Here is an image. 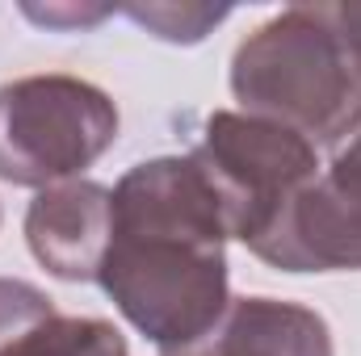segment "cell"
Masks as SVG:
<instances>
[{
	"label": "cell",
	"mask_w": 361,
	"mask_h": 356,
	"mask_svg": "<svg viewBox=\"0 0 361 356\" xmlns=\"http://www.w3.org/2000/svg\"><path fill=\"white\" fill-rule=\"evenodd\" d=\"M227 222L189 155L135 164L114 184L97 285L164 356L193 352L227 314Z\"/></svg>",
	"instance_id": "6da1fadb"
},
{
	"label": "cell",
	"mask_w": 361,
	"mask_h": 356,
	"mask_svg": "<svg viewBox=\"0 0 361 356\" xmlns=\"http://www.w3.org/2000/svg\"><path fill=\"white\" fill-rule=\"evenodd\" d=\"M240 113L277 122L315 147H341L361 117V84L328 21V4H290L231 55Z\"/></svg>",
	"instance_id": "7a4b0ae2"
},
{
	"label": "cell",
	"mask_w": 361,
	"mask_h": 356,
	"mask_svg": "<svg viewBox=\"0 0 361 356\" xmlns=\"http://www.w3.org/2000/svg\"><path fill=\"white\" fill-rule=\"evenodd\" d=\"M118 143V105L80 76L47 72L0 84V180L51 189L80 180Z\"/></svg>",
	"instance_id": "3957f363"
},
{
	"label": "cell",
	"mask_w": 361,
	"mask_h": 356,
	"mask_svg": "<svg viewBox=\"0 0 361 356\" xmlns=\"http://www.w3.org/2000/svg\"><path fill=\"white\" fill-rule=\"evenodd\" d=\"M315 151H319L315 143L277 122L219 109L206 117L189 160L210 184L227 235L252 252L286 214V205L298 197V189L315 180L319 172Z\"/></svg>",
	"instance_id": "277c9868"
},
{
	"label": "cell",
	"mask_w": 361,
	"mask_h": 356,
	"mask_svg": "<svg viewBox=\"0 0 361 356\" xmlns=\"http://www.w3.org/2000/svg\"><path fill=\"white\" fill-rule=\"evenodd\" d=\"M281 272H361V155L336 147L332 164L286 205L273 231L252 248Z\"/></svg>",
	"instance_id": "5b68a950"
},
{
	"label": "cell",
	"mask_w": 361,
	"mask_h": 356,
	"mask_svg": "<svg viewBox=\"0 0 361 356\" xmlns=\"http://www.w3.org/2000/svg\"><path fill=\"white\" fill-rule=\"evenodd\" d=\"M114 235V189L97 180H63L42 189L25 210V243L59 281H97Z\"/></svg>",
	"instance_id": "8992f818"
},
{
	"label": "cell",
	"mask_w": 361,
	"mask_h": 356,
	"mask_svg": "<svg viewBox=\"0 0 361 356\" xmlns=\"http://www.w3.org/2000/svg\"><path fill=\"white\" fill-rule=\"evenodd\" d=\"M185 356H336L319 310L281 298H231L219 327Z\"/></svg>",
	"instance_id": "52a82bcc"
},
{
	"label": "cell",
	"mask_w": 361,
	"mask_h": 356,
	"mask_svg": "<svg viewBox=\"0 0 361 356\" xmlns=\"http://www.w3.org/2000/svg\"><path fill=\"white\" fill-rule=\"evenodd\" d=\"M4 356H130L114 323L89 314H55L30 336H21Z\"/></svg>",
	"instance_id": "ba28073f"
},
{
	"label": "cell",
	"mask_w": 361,
	"mask_h": 356,
	"mask_svg": "<svg viewBox=\"0 0 361 356\" xmlns=\"http://www.w3.org/2000/svg\"><path fill=\"white\" fill-rule=\"evenodd\" d=\"M118 13H126L135 25H143L147 34L164 38V42H202L219 21L231 17V4H122Z\"/></svg>",
	"instance_id": "9c48e42d"
},
{
	"label": "cell",
	"mask_w": 361,
	"mask_h": 356,
	"mask_svg": "<svg viewBox=\"0 0 361 356\" xmlns=\"http://www.w3.org/2000/svg\"><path fill=\"white\" fill-rule=\"evenodd\" d=\"M55 298L42 293L30 281L17 276H0V356L8 352L21 336H30L34 327H42L47 319H55Z\"/></svg>",
	"instance_id": "30bf717a"
},
{
	"label": "cell",
	"mask_w": 361,
	"mask_h": 356,
	"mask_svg": "<svg viewBox=\"0 0 361 356\" xmlns=\"http://www.w3.org/2000/svg\"><path fill=\"white\" fill-rule=\"evenodd\" d=\"M21 13L47 30H89L97 21H105L109 13H118L114 4H21Z\"/></svg>",
	"instance_id": "8fae6325"
},
{
	"label": "cell",
	"mask_w": 361,
	"mask_h": 356,
	"mask_svg": "<svg viewBox=\"0 0 361 356\" xmlns=\"http://www.w3.org/2000/svg\"><path fill=\"white\" fill-rule=\"evenodd\" d=\"M328 21H332L341 46L349 55V68H353V76H357V84H361V0L328 4Z\"/></svg>",
	"instance_id": "7c38bea8"
},
{
	"label": "cell",
	"mask_w": 361,
	"mask_h": 356,
	"mask_svg": "<svg viewBox=\"0 0 361 356\" xmlns=\"http://www.w3.org/2000/svg\"><path fill=\"white\" fill-rule=\"evenodd\" d=\"M341 147H349V151H357V155H361V117H357V126L349 130V139H345Z\"/></svg>",
	"instance_id": "4fadbf2b"
}]
</instances>
